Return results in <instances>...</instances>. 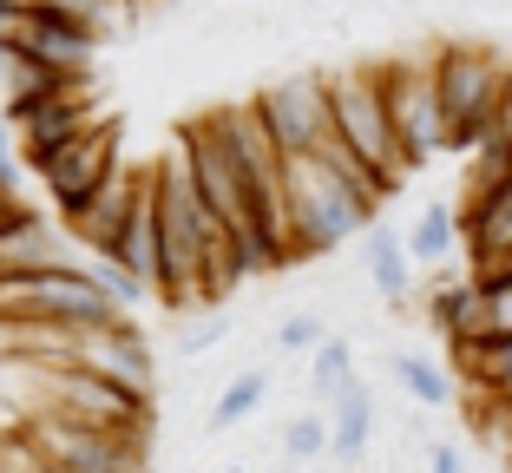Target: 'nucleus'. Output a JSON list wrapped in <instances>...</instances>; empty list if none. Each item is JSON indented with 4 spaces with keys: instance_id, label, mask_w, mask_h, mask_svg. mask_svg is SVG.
<instances>
[{
    "instance_id": "obj_20",
    "label": "nucleus",
    "mask_w": 512,
    "mask_h": 473,
    "mask_svg": "<svg viewBox=\"0 0 512 473\" xmlns=\"http://www.w3.org/2000/svg\"><path fill=\"white\" fill-rule=\"evenodd\" d=\"M388 368H394V382H401V395L414 401V408H447V401H453V375L434 362V355H414V349H401Z\"/></svg>"
},
{
    "instance_id": "obj_7",
    "label": "nucleus",
    "mask_w": 512,
    "mask_h": 473,
    "mask_svg": "<svg viewBox=\"0 0 512 473\" xmlns=\"http://www.w3.org/2000/svg\"><path fill=\"white\" fill-rule=\"evenodd\" d=\"M434 53H440V40L381 53V92H388V119H394V138H401L407 171H421L440 152H453V125H447V106H440Z\"/></svg>"
},
{
    "instance_id": "obj_23",
    "label": "nucleus",
    "mask_w": 512,
    "mask_h": 473,
    "mask_svg": "<svg viewBox=\"0 0 512 473\" xmlns=\"http://www.w3.org/2000/svg\"><path fill=\"white\" fill-rule=\"evenodd\" d=\"M453 362H467L473 382H480L493 401H506V408H512V336L506 342H480V349H460Z\"/></svg>"
},
{
    "instance_id": "obj_3",
    "label": "nucleus",
    "mask_w": 512,
    "mask_h": 473,
    "mask_svg": "<svg viewBox=\"0 0 512 473\" xmlns=\"http://www.w3.org/2000/svg\"><path fill=\"white\" fill-rule=\"evenodd\" d=\"M329 99H335V145L348 152V165L381 198H394L407 184V158L388 119V92H381V53H355V60L329 66Z\"/></svg>"
},
{
    "instance_id": "obj_14",
    "label": "nucleus",
    "mask_w": 512,
    "mask_h": 473,
    "mask_svg": "<svg viewBox=\"0 0 512 473\" xmlns=\"http://www.w3.org/2000/svg\"><path fill=\"white\" fill-rule=\"evenodd\" d=\"M427 322H434V336H447V349H480L486 342V290L480 276H447L434 296H427Z\"/></svg>"
},
{
    "instance_id": "obj_2",
    "label": "nucleus",
    "mask_w": 512,
    "mask_h": 473,
    "mask_svg": "<svg viewBox=\"0 0 512 473\" xmlns=\"http://www.w3.org/2000/svg\"><path fill=\"white\" fill-rule=\"evenodd\" d=\"M178 165H184V178H191V191L204 198V211H211L217 224L237 237L243 263H250V270H276L283 257H276V244H270L263 204H256L250 178H243V165L230 158V145H224V132H217L211 112H204V119H191L178 132Z\"/></svg>"
},
{
    "instance_id": "obj_24",
    "label": "nucleus",
    "mask_w": 512,
    "mask_h": 473,
    "mask_svg": "<svg viewBox=\"0 0 512 473\" xmlns=\"http://www.w3.org/2000/svg\"><path fill=\"white\" fill-rule=\"evenodd\" d=\"M283 454L296 460V467H309V460L329 454V408H302V414H289V428H283Z\"/></svg>"
},
{
    "instance_id": "obj_13",
    "label": "nucleus",
    "mask_w": 512,
    "mask_h": 473,
    "mask_svg": "<svg viewBox=\"0 0 512 473\" xmlns=\"http://www.w3.org/2000/svg\"><path fill=\"white\" fill-rule=\"evenodd\" d=\"M145 178H151V171H125V178L112 184V191L92 204L79 224H66V230H73V244L86 250L92 263H112V257H119L125 230H132V211H138V198H145Z\"/></svg>"
},
{
    "instance_id": "obj_27",
    "label": "nucleus",
    "mask_w": 512,
    "mask_h": 473,
    "mask_svg": "<svg viewBox=\"0 0 512 473\" xmlns=\"http://www.w3.org/2000/svg\"><path fill=\"white\" fill-rule=\"evenodd\" d=\"M224 336H230V316H204V322H191V329L178 336V349L184 355H204V349H217Z\"/></svg>"
},
{
    "instance_id": "obj_8",
    "label": "nucleus",
    "mask_w": 512,
    "mask_h": 473,
    "mask_svg": "<svg viewBox=\"0 0 512 473\" xmlns=\"http://www.w3.org/2000/svg\"><path fill=\"white\" fill-rule=\"evenodd\" d=\"M20 434L53 473H151V434L86 428L66 414H20Z\"/></svg>"
},
{
    "instance_id": "obj_18",
    "label": "nucleus",
    "mask_w": 512,
    "mask_h": 473,
    "mask_svg": "<svg viewBox=\"0 0 512 473\" xmlns=\"http://www.w3.org/2000/svg\"><path fill=\"white\" fill-rule=\"evenodd\" d=\"M368 441H375V388L355 375V382L329 401V454L342 460V467H355V460L368 454Z\"/></svg>"
},
{
    "instance_id": "obj_29",
    "label": "nucleus",
    "mask_w": 512,
    "mask_h": 473,
    "mask_svg": "<svg viewBox=\"0 0 512 473\" xmlns=\"http://www.w3.org/2000/svg\"><path fill=\"white\" fill-rule=\"evenodd\" d=\"M0 171H14V119H7V99H0Z\"/></svg>"
},
{
    "instance_id": "obj_4",
    "label": "nucleus",
    "mask_w": 512,
    "mask_h": 473,
    "mask_svg": "<svg viewBox=\"0 0 512 473\" xmlns=\"http://www.w3.org/2000/svg\"><path fill=\"white\" fill-rule=\"evenodd\" d=\"M434 79H440V106H447V125H453V152H480L512 106V60L499 53L493 33L440 40Z\"/></svg>"
},
{
    "instance_id": "obj_22",
    "label": "nucleus",
    "mask_w": 512,
    "mask_h": 473,
    "mask_svg": "<svg viewBox=\"0 0 512 473\" xmlns=\"http://www.w3.org/2000/svg\"><path fill=\"white\" fill-rule=\"evenodd\" d=\"M348 382H355V342H348V336H329L316 355H309V395H316V408H329Z\"/></svg>"
},
{
    "instance_id": "obj_17",
    "label": "nucleus",
    "mask_w": 512,
    "mask_h": 473,
    "mask_svg": "<svg viewBox=\"0 0 512 473\" xmlns=\"http://www.w3.org/2000/svg\"><path fill=\"white\" fill-rule=\"evenodd\" d=\"M362 270H368V283H375L381 303L401 309L407 296H414V270H421V263L407 257V237H401V230L375 224V230L362 237Z\"/></svg>"
},
{
    "instance_id": "obj_12",
    "label": "nucleus",
    "mask_w": 512,
    "mask_h": 473,
    "mask_svg": "<svg viewBox=\"0 0 512 473\" xmlns=\"http://www.w3.org/2000/svg\"><path fill=\"white\" fill-rule=\"evenodd\" d=\"M79 362L99 368V375H112V382H125V388H138V395H158V355H151L145 329H138L132 316L86 329V349H79Z\"/></svg>"
},
{
    "instance_id": "obj_31",
    "label": "nucleus",
    "mask_w": 512,
    "mask_h": 473,
    "mask_svg": "<svg viewBox=\"0 0 512 473\" xmlns=\"http://www.w3.org/2000/svg\"><path fill=\"white\" fill-rule=\"evenodd\" d=\"M224 473H243V467H224Z\"/></svg>"
},
{
    "instance_id": "obj_26",
    "label": "nucleus",
    "mask_w": 512,
    "mask_h": 473,
    "mask_svg": "<svg viewBox=\"0 0 512 473\" xmlns=\"http://www.w3.org/2000/svg\"><path fill=\"white\" fill-rule=\"evenodd\" d=\"M27 7H46V14H60V20H73V27H86V33L106 40V33H112V7H119V0H27Z\"/></svg>"
},
{
    "instance_id": "obj_19",
    "label": "nucleus",
    "mask_w": 512,
    "mask_h": 473,
    "mask_svg": "<svg viewBox=\"0 0 512 473\" xmlns=\"http://www.w3.org/2000/svg\"><path fill=\"white\" fill-rule=\"evenodd\" d=\"M460 237H467V224H460L453 204H421V217L407 224V257L421 270H434V263H447L460 250Z\"/></svg>"
},
{
    "instance_id": "obj_21",
    "label": "nucleus",
    "mask_w": 512,
    "mask_h": 473,
    "mask_svg": "<svg viewBox=\"0 0 512 473\" xmlns=\"http://www.w3.org/2000/svg\"><path fill=\"white\" fill-rule=\"evenodd\" d=\"M263 395H270V368H243L237 382H224V395L211 401V421H204V428H211V434L243 428V421L263 408Z\"/></svg>"
},
{
    "instance_id": "obj_30",
    "label": "nucleus",
    "mask_w": 512,
    "mask_h": 473,
    "mask_svg": "<svg viewBox=\"0 0 512 473\" xmlns=\"http://www.w3.org/2000/svg\"><path fill=\"white\" fill-rule=\"evenodd\" d=\"M7 198H20V184H14V171H0V204Z\"/></svg>"
},
{
    "instance_id": "obj_32",
    "label": "nucleus",
    "mask_w": 512,
    "mask_h": 473,
    "mask_svg": "<svg viewBox=\"0 0 512 473\" xmlns=\"http://www.w3.org/2000/svg\"><path fill=\"white\" fill-rule=\"evenodd\" d=\"M14 7H27V0H14Z\"/></svg>"
},
{
    "instance_id": "obj_5",
    "label": "nucleus",
    "mask_w": 512,
    "mask_h": 473,
    "mask_svg": "<svg viewBox=\"0 0 512 473\" xmlns=\"http://www.w3.org/2000/svg\"><path fill=\"white\" fill-rule=\"evenodd\" d=\"M20 388H27V414H66V421L112 428V434H151V421H158V395H138V388L112 382L86 362L20 368Z\"/></svg>"
},
{
    "instance_id": "obj_9",
    "label": "nucleus",
    "mask_w": 512,
    "mask_h": 473,
    "mask_svg": "<svg viewBox=\"0 0 512 473\" xmlns=\"http://www.w3.org/2000/svg\"><path fill=\"white\" fill-rule=\"evenodd\" d=\"M270 125V138L283 145V158H316L335 138V99H329V66H289L270 86H256L250 99Z\"/></svg>"
},
{
    "instance_id": "obj_25",
    "label": "nucleus",
    "mask_w": 512,
    "mask_h": 473,
    "mask_svg": "<svg viewBox=\"0 0 512 473\" xmlns=\"http://www.w3.org/2000/svg\"><path fill=\"white\" fill-rule=\"evenodd\" d=\"M322 342H329V322H322L316 309H296V316L276 322V349L283 355H316Z\"/></svg>"
},
{
    "instance_id": "obj_16",
    "label": "nucleus",
    "mask_w": 512,
    "mask_h": 473,
    "mask_svg": "<svg viewBox=\"0 0 512 473\" xmlns=\"http://www.w3.org/2000/svg\"><path fill=\"white\" fill-rule=\"evenodd\" d=\"M119 263L125 276H138L151 296H158V270H165V224H158V178H145V198H138L132 211V230H125V244H119Z\"/></svg>"
},
{
    "instance_id": "obj_1",
    "label": "nucleus",
    "mask_w": 512,
    "mask_h": 473,
    "mask_svg": "<svg viewBox=\"0 0 512 473\" xmlns=\"http://www.w3.org/2000/svg\"><path fill=\"white\" fill-rule=\"evenodd\" d=\"M381 191L348 165L342 145H322L316 158H289V250L302 257H329L348 237H368L381 211Z\"/></svg>"
},
{
    "instance_id": "obj_10",
    "label": "nucleus",
    "mask_w": 512,
    "mask_h": 473,
    "mask_svg": "<svg viewBox=\"0 0 512 473\" xmlns=\"http://www.w3.org/2000/svg\"><path fill=\"white\" fill-rule=\"evenodd\" d=\"M119 178H125L119 171V125H92V132H79L73 145L40 171L46 198H53V211H60L66 224H79Z\"/></svg>"
},
{
    "instance_id": "obj_28",
    "label": "nucleus",
    "mask_w": 512,
    "mask_h": 473,
    "mask_svg": "<svg viewBox=\"0 0 512 473\" xmlns=\"http://www.w3.org/2000/svg\"><path fill=\"white\" fill-rule=\"evenodd\" d=\"M427 473H467V454L453 441H427Z\"/></svg>"
},
{
    "instance_id": "obj_11",
    "label": "nucleus",
    "mask_w": 512,
    "mask_h": 473,
    "mask_svg": "<svg viewBox=\"0 0 512 473\" xmlns=\"http://www.w3.org/2000/svg\"><path fill=\"white\" fill-rule=\"evenodd\" d=\"M0 46H14V53H27V60L60 66V73H86V60L99 53V33L73 27V20H60V14H46V7H20V14L0 27Z\"/></svg>"
},
{
    "instance_id": "obj_15",
    "label": "nucleus",
    "mask_w": 512,
    "mask_h": 473,
    "mask_svg": "<svg viewBox=\"0 0 512 473\" xmlns=\"http://www.w3.org/2000/svg\"><path fill=\"white\" fill-rule=\"evenodd\" d=\"M92 125H99V119L79 106V92H66V99H46L33 119H20V125H14V132H20V158H27L33 171H46V165H53V158H60L79 132H92Z\"/></svg>"
},
{
    "instance_id": "obj_6",
    "label": "nucleus",
    "mask_w": 512,
    "mask_h": 473,
    "mask_svg": "<svg viewBox=\"0 0 512 473\" xmlns=\"http://www.w3.org/2000/svg\"><path fill=\"white\" fill-rule=\"evenodd\" d=\"M0 322H79V329H99V322H125V309L92 263H40V270L0 276Z\"/></svg>"
}]
</instances>
